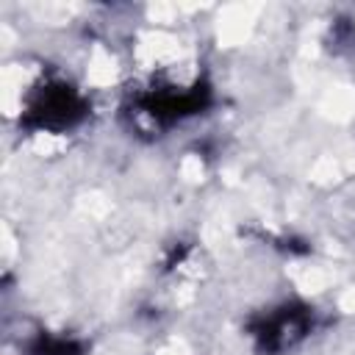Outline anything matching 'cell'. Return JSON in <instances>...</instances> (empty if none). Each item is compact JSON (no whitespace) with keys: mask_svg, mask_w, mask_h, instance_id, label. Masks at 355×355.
<instances>
[{"mask_svg":"<svg viewBox=\"0 0 355 355\" xmlns=\"http://www.w3.org/2000/svg\"><path fill=\"white\" fill-rule=\"evenodd\" d=\"M214 94L205 80H191V83H172V80H158L144 89H139L128 105V114L136 119V125L155 130H169L197 114H202L211 105Z\"/></svg>","mask_w":355,"mask_h":355,"instance_id":"obj_1","label":"cell"},{"mask_svg":"<svg viewBox=\"0 0 355 355\" xmlns=\"http://www.w3.org/2000/svg\"><path fill=\"white\" fill-rule=\"evenodd\" d=\"M92 111L89 97L67 78L39 80L19 111V128L31 133H67L86 122Z\"/></svg>","mask_w":355,"mask_h":355,"instance_id":"obj_2","label":"cell"},{"mask_svg":"<svg viewBox=\"0 0 355 355\" xmlns=\"http://www.w3.org/2000/svg\"><path fill=\"white\" fill-rule=\"evenodd\" d=\"M316 324L313 305L302 300H283L255 313L247 322V333L261 355H286L300 347Z\"/></svg>","mask_w":355,"mask_h":355,"instance_id":"obj_3","label":"cell"},{"mask_svg":"<svg viewBox=\"0 0 355 355\" xmlns=\"http://www.w3.org/2000/svg\"><path fill=\"white\" fill-rule=\"evenodd\" d=\"M25 355H86V344L69 333L55 330H39L28 338Z\"/></svg>","mask_w":355,"mask_h":355,"instance_id":"obj_4","label":"cell"}]
</instances>
